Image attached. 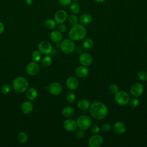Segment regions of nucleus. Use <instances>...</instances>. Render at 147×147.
<instances>
[{"label": "nucleus", "instance_id": "e433bc0d", "mask_svg": "<svg viewBox=\"0 0 147 147\" xmlns=\"http://www.w3.org/2000/svg\"><path fill=\"white\" fill-rule=\"evenodd\" d=\"M84 131L85 130H83L79 129V130H77L76 131V133H75V136L76 137V138H78V139L83 138L84 137V136H85Z\"/></svg>", "mask_w": 147, "mask_h": 147}, {"label": "nucleus", "instance_id": "c756f323", "mask_svg": "<svg viewBox=\"0 0 147 147\" xmlns=\"http://www.w3.org/2000/svg\"><path fill=\"white\" fill-rule=\"evenodd\" d=\"M68 23L71 25H74L76 24H78V22L79 21V19L77 17V16H76V15H75V14H71L69 15L68 18Z\"/></svg>", "mask_w": 147, "mask_h": 147}, {"label": "nucleus", "instance_id": "6ab92c4d", "mask_svg": "<svg viewBox=\"0 0 147 147\" xmlns=\"http://www.w3.org/2000/svg\"><path fill=\"white\" fill-rule=\"evenodd\" d=\"M50 38L53 42H60L63 40V34L58 30H53L50 34Z\"/></svg>", "mask_w": 147, "mask_h": 147}, {"label": "nucleus", "instance_id": "f3484780", "mask_svg": "<svg viewBox=\"0 0 147 147\" xmlns=\"http://www.w3.org/2000/svg\"><path fill=\"white\" fill-rule=\"evenodd\" d=\"M75 74L80 78H84L89 75V70L87 67L80 65L75 69Z\"/></svg>", "mask_w": 147, "mask_h": 147}, {"label": "nucleus", "instance_id": "a878e982", "mask_svg": "<svg viewBox=\"0 0 147 147\" xmlns=\"http://www.w3.org/2000/svg\"><path fill=\"white\" fill-rule=\"evenodd\" d=\"M52 63V57L49 56L48 55H47L45 56L41 60V64L44 67H49L51 65Z\"/></svg>", "mask_w": 147, "mask_h": 147}, {"label": "nucleus", "instance_id": "6e6552de", "mask_svg": "<svg viewBox=\"0 0 147 147\" xmlns=\"http://www.w3.org/2000/svg\"><path fill=\"white\" fill-rule=\"evenodd\" d=\"M102 136L95 134L92 136L88 140V145L90 147H100L103 143Z\"/></svg>", "mask_w": 147, "mask_h": 147}, {"label": "nucleus", "instance_id": "7ed1b4c3", "mask_svg": "<svg viewBox=\"0 0 147 147\" xmlns=\"http://www.w3.org/2000/svg\"><path fill=\"white\" fill-rule=\"evenodd\" d=\"M29 87L28 80L23 76H18L13 80L12 87L13 90L18 93L25 92Z\"/></svg>", "mask_w": 147, "mask_h": 147}, {"label": "nucleus", "instance_id": "20e7f679", "mask_svg": "<svg viewBox=\"0 0 147 147\" xmlns=\"http://www.w3.org/2000/svg\"><path fill=\"white\" fill-rule=\"evenodd\" d=\"M60 49L65 54H71L75 51V44L73 40L70 38H66L60 42Z\"/></svg>", "mask_w": 147, "mask_h": 147}, {"label": "nucleus", "instance_id": "5701e85b", "mask_svg": "<svg viewBox=\"0 0 147 147\" xmlns=\"http://www.w3.org/2000/svg\"><path fill=\"white\" fill-rule=\"evenodd\" d=\"M90 101L86 99H80L77 103L78 107L81 110H86L89 109L90 106Z\"/></svg>", "mask_w": 147, "mask_h": 147}, {"label": "nucleus", "instance_id": "7c9ffc66", "mask_svg": "<svg viewBox=\"0 0 147 147\" xmlns=\"http://www.w3.org/2000/svg\"><path fill=\"white\" fill-rule=\"evenodd\" d=\"M65 99L68 103H72L76 100V95L74 92H69L66 94Z\"/></svg>", "mask_w": 147, "mask_h": 147}, {"label": "nucleus", "instance_id": "ea45409f", "mask_svg": "<svg viewBox=\"0 0 147 147\" xmlns=\"http://www.w3.org/2000/svg\"><path fill=\"white\" fill-rule=\"evenodd\" d=\"M72 1V0H59V2L62 6H67L69 5L71 3Z\"/></svg>", "mask_w": 147, "mask_h": 147}, {"label": "nucleus", "instance_id": "37998d69", "mask_svg": "<svg viewBox=\"0 0 147 147\" xmlns=\"http://www.w3.org/2000/svg\"><path fill=\"white\" fill-rule=\"evenodd\" d=\"M25 4L28 6H29V5H31L33 3V0H25Z\"/></svg>", "mask_w": 147, "mask_h": 147}, {"label": "nucleus", "instance_id": "cd10ccee", "mask_svg": "<svg viewBox=\"0 0 147 147\" xmlns=\"http://www.w3.org/2000/svg\"><path fill=\"white\" fill-rule=\"evenodd\" d=\"M69 9L73 14H78L80 12L81 8H80V6L78 3L74 2L70 4Z\"/></svg>", "mask_w": 147, "mask_h": 147}, {"label": "nucleus", "instance_id": "39448f33", "mask_svg": "<svg viewBox=\"0 0 147 147\" xmlns=\"http://www.w3.org/2000/svg\"><path fill=\"white\" fill-rule=\"evenodd\" d=\"M77 127L79 129L86 130L90 128L92 124L91 118L87 115H82L79 116L76 120Z\"/></svg>", "mask_w": 147, "mask_h": 147}, {"label": "nucleus", "instance_id": "de8ad7c7", "mask_svg": "<svg viewBox=\"0 0 147 147\" xmlns=\"http://www.w3.org/2000/svg\"><path fill=\"white\" fill-rule=\"evenodd\" d=\"M146 40H147V36H146Z\"/></svg>", "mask_w": 147, "mask_h": 147}, {"label": "nucleus", "instance_id": "f704fd0d", "mask_svg": "<svg viewBox=\"0 0 147 147\" xmlns=\"http://www.w3.org/2000/svg\"><path fill=\"white\" fill-rule=\"evenodd\" d=\"M129 103L130 106L131 107L135 108V107H137L138 106V105H139V100H138V98L134 97V98L131 99V100L130 99Z\"/></svg>", "mask_w": 147, "mask_h": 147}, {"label": "nucleus", "instance_id": "2f4dec72", "mask_svg": "<svg viewBox=\"0 0 147 147\" xmlns=\"http://www.w3.org/2000/svg\"><path fill=\"white\" fill-rule=\"evenodd\" d=\"M109 91L111 94L115 95L117 92L119 91V87L115 84H111L109 86Z\"/></svg>", "mask_w": 147, "mask_h": 147}, {"label": "nucleus", "instance_id": "4c0bfd02", "mask_svg": "<svg viewBox=\"0 0 147 147\" xmlns=\"http://www.w3.org/2000/svg\"><path fill=\"white\" fill-rule=\"evenodd\" d=\"M91 127V131L92 133L93 134H98L99 131H100V127H99L98 125H96V124H94L92 126H90Z\"/></svg>", "mask_w": 147, "mask_h": 147}, {"label": "nucleus", "instance_id": "f03ea898", "mask_svg": "<svg viewBox=\"0 0 147 147\" xmlns=\"http://www.w3.org/2000/svg\"><path fill=\"white\" fill-rule=\"evenodd\" d=\"M87 34V30L84 26L81 24H76L70 29L68 36L74 41H80L83 39Z\"/></svg>", "mask_w": 147, "mask_h": 147}, {"label": "nucleus", "instance_id": "a19ab883", "mask_svg": "<svg viewBox=\"0 0 147 147\" xmlns=\"http://www.w3.org/2000/svg\"><path fill=\"white\" fill-rule=\"evenodd\" d=\"M83 48L82 47H75V51L79 55L81 54L82 52H83Z\"/></svg>", "mask_w": 147, "mask_h": 147}, {"label": "nucleus", "instance_id": "c9c22d12", "mask_svg": "<svg viewBox=\"0 0 147 147\" xmlns=\"http://www.w3.org/2000/svg\"><path fill=\"white\" fill-rule=\"evenodd\" d=\"M112 129V126L109 123H105L102 125L101 130L104 132H108Z\"/></svg>", "mask_w": 147, "mask_h": 147}, {"label": "nucleus", "instance_id": "aec40b11", "mask_svg": "<svg viewBox=\"0 0 147 147\" xmlns=\"http://www.w3.org/2000/svg\"><path fill=\"white\" fill-rule=\"evenodd\" d=\"M75 111L74 109L71 106L64 107L61 110L62 115L67 118H70L74 117L75 115Z\"/></svg>", "mask_w": 147, "mask_h": 147}, {"label": "nucleus", "instance_id": "c85d7f7f", "mask_svg": "<svg viewBox=\"0 0 147 147\" xmlns=\"http://www.w3.org/2000/svg\"><path fill=\"white\" fill-rule=\"evenodd\" d=\"M32 59L33 61L38 62L41 59V53L39 51H34L32 53Z\"/></svg>", "mask_w": 147, "mask_h": 147}, {"label": "nucleus", "instance_id": "a18cd8bd", "mask_svg": "<svg viewBox=\"0 0 147 147\" xmlns=\"http://www.w3.org/2000/svg\"><path fill=\"white\" fill-rule=\"evenodd\" d=\"M96 2H99V3H102V2H103L104 1H105L106 0H95Z\"/></svg>", "mask_w": 147, "mask_h": 147}, {"label": "nucleus", "instance_id": "f257e3e1", "mask_svg": "<svg viewBox=\"0 0 147 147\" xmlns=\"http://www.w3.org/2000/svg\"><path fill=\"white\" fill-rule=\"evenodd\" d=\"M90 114L92 118L96 120H102L105 118L108 114L107 106L102 102H94L89 107Z\"/></svg>", "mask_w": 147, "mask_h": 147}, {"label": "nucleus", "instance_id": "9d476101", "mask_svg": "<svg viewBox=\"0 0 147 147\" xmlns=\"http://www.w3.org/2000/svg\"><path fill=\"white\" fill-rule=\"evenodd\" d=\"M38 51L42 54L49 55L51 53L53 48L51 44L47 41H41L38 45Z\"/></svg>", "mask_w": 147, "mask_h": 147}, {"label": "nucleus", "instance_id": "2eb2a0df", "mask_svg": "<svg viewBox=\"0 0 147 147\" xmlns=\"http://www.w3.org/2000/svg\"><path fill=\"white\" fill-rule=\"evenodd\" d=\"M65 85L69 90L74 91L78 88L79 86V81L75 77L69 76L66 80Z\"/></svg>", "mask_w": 147, "mask_h": 147}, {"label": "nucleus", "instance_id": "dca6fc26", "mask_svg": "<svg viewBox=\"0 0 147 147\" xmlns=\"http://www.w3.org/2000/svg\"><path fill=\"white\" fill-rule=\"evenodd\" d=\"M112 129L115 133L118 134H122L126 130V127L125 125L123 122L120 121L115 122L113 124L112 126Z\"/></svg>", "mask_w": 147, "mask_h": 147}, {"label": "nucleus", "instance_id": "0eeeda50", "mask_svg": "<svg viewBox=\"0 0 147 147\" xmlns=\"http://www.w3.org/2000/svg\"><path fill=\"white\" fill-rule=\"evenodd\" d=\"M144 90L142 84L137 82L134 83L130 87V92L132 96L136 98H138L142 95Z\"/></svg>", "mask_w": 147, "mask_h": 147}, {"label": "nucleus", "instance_id": "49530a36", "mask_svg": "<svg viewBox=\"0 0 147 147\" xmlns=\"http://www.w3.org/2000/svg\"><path fill=\"white\" fill-rule=\"evenodd\" d=\"M72 1H74V2H78V1H79V0H72Z\"/></svg>", "mask_w": 147, "mask_h": 147}, {"label": "nucleus", "instance_id": "72a5a7b5", "mask_svg": "<svg viewBox=\"0 0 147 147\" xmlns=\"http://www.w3.org/2000/svg\"><path fill=\"white\" fill-rule=\"evenodd\" d=\"M11 91V86L10 84H4L2 86L1 88V91L2 94H9Z\"/></svg>", "mask_w": 147, "mask_h": 147}, {"label": "nucleus", "instance_id": "58836bf2", "mask_svg": "<svg viewBox=\"0 0 147 147\" xmlns=\"http://www.w3.org/2000/svg\"><path fill=\"white\" fill-rule=\"evenodd\" d=\"M57 29H58V30L60 31L61 33H64L67 30V26L64 23L59 24Z\"/></svg>", "mask_w": 147, "mask_h": 147}, {"label": "nucleus", "instance_id": "412c9836", "mask_svg": "<svg viewBox=\"0 0 147 147\" xmlns=\"http://www.w3.org/2000/svg\"><path fill=\"white\" fill-rule=\"evenodd\" d=\"M92 21V17L91 14L88 13H84L80 16L79 18L80 23L83 25H87L90 24Z\"/></svg>", "mask_w": 147, "mask_h": 147}, {"label": "nucleus", "instance_id": "f8f14e48", "mask_svg": "<svg viewBox=\"0 0 147 147\" xmlns=\"http://www.w3.org/2000/svg\"><path fill=\"white\" fill-rule=\"evenodd\" d=\"M40 69V65H38L37 62L35 61L29 63L26 67V73L30 76H34L37 75L39 72Z\"/></svg>", "mask_w": 147, "mask_h": 147}, {"label": "nucleus", "instance_id": "1a4fd4ad", "mask_svg": "<svg viewBox=\"0 0 147 147\" xmlns=\"http://www.w3.org/2000/svg\"><path fill=\"white\" fill-rule=\"evenodd\" d=\"M93 61L91 55L87 52H82L79 55V61L82 65L88 67L90 66Z\"/></svg>", "mask_w": 147, "mask_h": 147}, {"label": "nucleus", "instance_id": "473e14b6", "mask_svg": "<svg viewBox=\"0 0 147 147\" xmlns=\"http://www.w3.org/2000/svg\"><path fill=\"white\" fill-rule=\"evenodd\" d=\"M138 78L141 81L147 80V72L145 71H141L137 74Z\"/></svg>", "mask_w": 147, "mask_h": 147}, {"label": "nucleus", "instance_id": "393cba45", "mask_svg": "<svg viewBox=\"0 0 147 147\" xmlns=\"http://www.w3.org/2000/svg\"><path fill=\"white\" fill-rule=\"evenodd\" d=\"M56 24L57 23L54 20L47 19L44 22V26L47 29L49 30H52L56 28Z\"/></svg>", "mask_w": 147, "mask_h": 147}, {"label": "nucleus", "instance_id": "79ce46f5", "mask_svg": "<svg viewBox=\"0 0 147 147\" xmlns=\"http://www.w3.org/2000/svg\"><path fill=\"white\" fill-rule=\"evenodd\" d=\"M4 30H5V25L1 21H0V34L3 32Z\"/></svg>", "mask_w": 147, "mask_h": 147}, {"label": "nucleus", "instance_id": "9b49d317", "mask_svg": "<svg viewBox=\"0 0 147 147\" xmlns=\"http://www.w3.org/2000/svg\"><path fill=\"white\" fill-rule=\"evenodd\" d=\"M48 90L49 93L53 95H60L63 90V87L61 85L56 82L51 83L48 87Z\"/></svg>", "mask_w": 147, "mask_h": 147}, {"label": "nucleus", "instance_id": "b1692460", "mask_svg": "<svg viewBox=\"0 0 147 147\" xmlns=\"http://www.w3.org/2000/svg\"><path fill=\"white\" fill-rule=\"evenodd\" d=\"M94 46V41L91 38H86L82 42V48L83 50L88 51L91 50Z\"/></svg>", "mask_w": 147, "mask_h": 147}, {"label": "nucleus", "instance_id": "4be33fe9", "mask_svg": "<svg viewBox=\"0 0 147 147\" xmlns=\"http://www.w3.org/2000/svg\"><path fill=\"white\" fill-rule=\"evenodd\" d=\"M25 92H26V96L27 99H29V100H33L35 99L38 95V92L37 90L33 87L28 88Z\"/></svg>", "mask_w": 147, "mask_h": 147}, {"label": "nucleus", "instance_id": "ddd939ff", "mask_svg": "<svg viewBox=\"0 0 147 147\" xmlns=\"http://www.w3.org/2000/svg\"><path fill=\"white\" fill-rule=\"evenodd\" d=\"M68 18L67 13L64 10H57L54 15V20L57 24L64 23Z\"/></svg>", "mask_w": 147, "mask_h": 147}, {"label": "nucleus", "instance_id": "c03bdc74", "mask_svg": "<svg viewBox=\"0 0 147 147\" xmlns=\"http://www.w3.org/2000/svg\"><path fill=\"white\" fill-rule=\"evenodd\" d=\"M60 45H61L60 42H57V43H56V48H60Z\"/></svg>", "mask_w": 147, "mask_h": 147}, {"label": "nucleus", "instance_id": "423d86ee", "mask_svg": "<svg viewBox=\"0 0 147 147\" xmlns=\"http://www.w3.org/2000/svg\"><path fill=\"white\" fill-rule=\"evenodd\" d=\"M130 99L129 95L124 91H119L114 95V100L119 106L127 105Z\"/></svg>", "mask_w": 147, "mask_h": 147}, {"label": "nucleus", "instance_id": "a211bd4d", "mask_svg": "<svg viewBox=\"0 0 147 147\" xmlns=\"http://www.w3.org/2000/svg\"><path fill=\"white\" fill-rule=\"evenodd\" d=\"M33 110V105L30 101H24L21 106V110L25 114H30Z\"/></svg>", "mask_w": 147, "mask_h": 147}, {"label": "nucleus", "instance_id": "4468645a", "mask_svg": "<svg viewBox=\"0 0 147 147\" xmlns=\"http://www.w3.org/2000/svg\"><path fill=\"white\" fill-rule=\"evenodd\" d=\"M63 127L64 129L67 131H74L77 128L76 122L71 118H67L63 122Z\"/></svg>", "mask_w": 147, "mask_h": 147}, {"label": "nucleus", "instance_id": "bb28decb", "mask_svg": "<svg viewBox=\"0 0 147 147\" xmlns=\"http://www.w3.org/2000/svg\"><path fill=\"white\" fill-rule=\"evenodd\" d=\"M28 139L27 134L24 131H20L17 134V140L20 144H25Z\"/></svg>", "mask_w": 147, "mask_h": 147}]
</instances>
